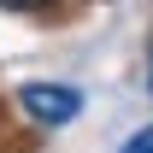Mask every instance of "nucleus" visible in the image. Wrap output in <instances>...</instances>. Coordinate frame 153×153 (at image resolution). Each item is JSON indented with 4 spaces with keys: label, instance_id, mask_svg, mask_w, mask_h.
Returning a JSON list of instances; mask_svg holds the SVG:
<instances>
[{
    "label": "nucleus",
    "instance_id": "nucleus-1",
    "mask_svg": "<svg viewBox=\"0 0 153 153\" xmlns=\"http://www.w3.org/2000/svg\"><path fill=\"white\" fill-rule=\"evenodd\" d=\"M12 106L36 130H65V124L82 118V88H71V82H18Z\"/></svg>",
    "mask_w": 153,
    "mask_h": 153
},
{
    "label": "nucleus",
    "instance_id": "nucleus-3",
    "mask_svg": "<svg viewBox=\"0 0 153 153\" xmlns=\"http://www.w3.org/2000/svg\"><path fill=\"white\" fill-rule=\"evenodd\" d=\"M118 153H153V124H141V130H135V135H130Z\"/></svg>",
    "mask_w": 153,
    "mask_h": 153
},
{
    "label": "nucleus",
    "instance_id": "nucleus-4",
    "mask_svg": "<svg viewBox=\"0 0 153 153\" xmlns=\"http://www.w3.org/2000/svg\"><path fill=\"white\" fill-rule=\"evenodd\" d=\"M147 94H153V41H147Z\"/></svg>",
    "mask_w": 153,
    "mask_h": 153
},
{
    "label": "nucleus",
    "instance_id": "nucleus-2",
    "mask_svg": "<svg viewBox=\"0 0 153 153\" xmlns=\"http://www.w3.org/2000/svg\"><path fill=\"white\" fill-rule=\"evenodd\" d=\"M59 0H0V12H18V18H41V12H53Z\"/></svg>",
    "mask_w": 153,
    "mask_h": 153
}]
</instances>
